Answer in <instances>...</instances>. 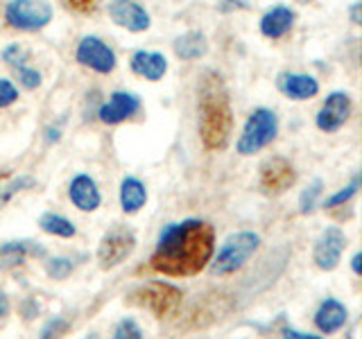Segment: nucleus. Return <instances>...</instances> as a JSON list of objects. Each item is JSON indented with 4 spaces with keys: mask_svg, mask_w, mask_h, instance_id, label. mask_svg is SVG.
Instances as JSON below:
<instances>
[{
    "mask_svg": "<svg viewBox=\"0 0 362 339\" xmlns=\"http://www.w3.org/2000/svg\"><path fill=\"white\" fill-rule=\"evenodd\" d=\"M213 226L204 220H184L165 226L156 242L150 265L163 276H197L213 260Z\"/></svg>",
    "mask_w": 362,
    "mask_h": 339,
    "instance_id": "obj_1",
    "label": "nucleus"
},
{
    "mask_svg": "<svg viewBox=\"0 0 362 339\" xmlns=\"http://www.w3.org/2000/svg\"><path fill=\"white\" fill-rule=\"evenodd\" d=\"M199 138L206 150L220 152L226 147L233 129V113L229 93L222 84V77L218 73H204L199 84Z\"/></svg>",
    "mask_w": 362,
    "mask_h": 339,
    "instance_id": "obj_2",
    "label": "nucleus"
},
{
    "mask_svg": "<svg viewBox=\"0 0 362 339\" xmlns=\"http://www.w3.org/2000/svg\"><path fill=\"white\" fill-rule=\"evenodd\" d=\"M258 246H260V237L256 233L243 231V233L231 235L229 240L224 242V246L220 249L218 258L213 260L211 271L215 276L235 274L238 269H243L249 263V258L258 251Z\"/></svg>",
    "mask_w": 362,
    "mask_h": 339,
    "instance_id": "obj_3",
    "label": "nucleus"
},
{
    "mask_svg": "<svg viewBox=\"0 0 362 339\" xmlns=\"http://www.w3.org/2000/svg\"><path fill=\"white\" fill-rule=\"evenodd\" d=\"M276 131H279L276 113L269 109H263V107L256 109L245 122L240 141H238V152L243 156H252V154L260 152L263 147H267L276 138Z\"/></svg>",
    "mask_w": 362,
    "mask_h": 339,
    "instance_id": "obj_4",
    "label": "nucleus"
},
{
    "mask_svg": "<svg viewBox=\"0 0 362 339\" xmlns=\"http://www.w3.org/2000/svg\"><path fill=\"white\" fill-rule=\"evenodd\" d=\"M132 301L141 308H147L156 319H168L173 316L181 305V290L170 285V282H145L132 294Z\"/></svg>",
    "mask_w": 362,
    "mask_h": 339,
    "instance_id": "obj_5",
    "label": "nucleus"
},
{
    "mask_svg": "<svg viewBox=\"0 0 362 339\" xmlns=\"http://www.w3.org/2000/svg\"><path fill=\"white\" fill-rule=\"evenodd\" d=\"M52 18V5L48 0H9L5 9L7 25L23 32L43 30Z\"/></svg>",
    "mask_w": 362,
    "mask_h": 339,
    "instance_id": "obj_6",
    "label": "nucleus"
},
{
    "mask_svg": "<svg viewBox=\"0 0 362 339\" xmlns=\"http://www.w3.org/2000/svg\"><path fill=\"white\" fill-rule=\"evenodd\" d=\"M136 249V235L127 226H113L109 233H105L98 246V260L102 269H113L124 263Z\"/></svg>",
    "mask_w": 362,
    "mask_h": 339,
    "instance_id": "obj_7",
    "label": "nucleus"
},
{
    "mask_svg": "<svg viewBox=\"0 0 362 339\" xmlns=\"http://www.w3.org/2000/svg\"><path fill=\"white\" fill-rule=\"evenodd\" d=\"M294 179H297V172H294V167L288 158L274 156V158H267V161L260 165L258 184L265 195H272V197L283 195V192L294 184Z\"/></svg>",
    "mask_w": 362,
    "mask_h": 339,
    "instance_id": "obj_8",
    "label": "nucleus"
},
{
    "mask_svg": "<svg viewBox=\"0 0 362 339\" xmlns=\"http://www.w3.org/2000/svg\"><path fill=\"white\" fill-rule=\"evenodd\" d=\"M77 61L100 75H109L116 68V52L98 37H84L77 45Z\"/></svg>",
    "mask_w": 362,
    "mask_h": 339,
    "instance_id": "obj_9",
    "label": "nucleus"
},
{
    "mask_svg": "<svg viewBox=\"0 0 362 339\" xmlns=\"http://www.w3.org/2000/svg\"><path fill=\"white\" fill-rule=\"evenodd\" d=\"M346 249V237L344 233L337 229V226H328V229L320 235V240L315 244V265L324 269V271H331L339 265V258H342V251Z\"/></svg>",
    "mask_w": 362,
    "mask_h": 339,
    "instance_id": "obj_10",
    "label": "nucleus"
},
{
    "mask_svg": "<svg viewBox=\"0 0 362 339\" xmlns=\"http://www.w3.org/2000/svg\"><path fill=\"white\" fill-rule=\"evenodd\" d=\"M349 116H351V97L342 93V90H337V93H331L324 100L320 113H317V127L326 133H333L349 120Z\"/></svg>",
    "mask_w": 362,
    "mask_h": 339,
    "instance_id": "obj_11",
    "label": "nucleus"
},
{
    "mask_svg": "<svg viewBox=\"0 0 362 339\" xmlns=\"http://www.w3.org/2000/svg\"><path fill=\"white\" fill-rule=\"evenodd\" d=\"M109 16L116 25L129 32H145L150 28V14H147L145 7L141 3H136V0H111Z\"/></svg>",
    "mask_w": 362,
    "mask_h": 339,
    "instance_id": "obj_12",
    "label": "nucleus"
},
{
    "mask_svg": "<svg viewBox=\"0 0 362 339\" xmlns=\"http://www.w3.org/2000/svg\"><path fill=\"white\" fill-rule=\"evenodd\" d=\"M141 111V100L139 95L134 93H124V90H116V93L111 95V100L107 105H102L98 116L105 124H118L122 120L132 118L134 113Z\"/></svg>",
    "mask_w": 362,
    "mask_h": 339,
    "instance_id": "obj_13",
    "label": "nucleus"
},
{
    "mask_svg": "<svg viewBox=\"0 0 362 339\" xmlns=\"http://www.w3.org/2000/svg\"><path fill=\"white\" fill-rule=\"evenodd\" d=\"M279 88L281 93L290 97V100H310L320 93V84L313 75H303V73H283L279 77Z\"/></svg>",
    "mask_w": 362,
    "mask_h": 339,
    "instance_id": "obj_14",
    "label": "nucleus"
},
{
    "mask_svg": "<svg viewBox=\"0 0 362 339\" xmlns=\"http://www.w3.org/2000/svg\"><path fill=\"white\" fill-rule=\"evenodd\" d=\"M68 195H71V201L79 210L84 213H90L100 206V190L95 186V181L86 177V174H77L73 181H71V188H68Z\"/></svg>",
    "mask_w": 362,
    "mask_h": 339,
    "instance_id": "obj_15",
    "label": "nucleus"
},
{
    "mask_svg": "<svg viewBox=\"0 0 362 339\" xmlns=\"http://www.w3.org/2000/svg\"><path fill=\"white\" fill-rule=\"evenodd\" d=\"M132 71L136 75L150 79V82H158V79H163V75L168 73V61H165V56L158 52L139 50L132 56Z\"/></svg>",
    "mask_w": 362,
    "mask_h": 339,
    "instance_id": "obj_16",
    "label": "nucleus"
},
{
    "mask_svg": "<svg viewBox=\"0 0 362 339\" xmlns=\"http://www.w3.org/2000/svg\"><path fill=\"white\" fill-rule=\"evenodd\" d=\"M292 23H294V11L286 5H276L260 18V32L267 39H281L292 28Z\"/></svg>",
    "mask_w": 362,
    "mask_h": 339,
    "instance_id": "obj_17",
    "label": "nucleus"
},
{
    "mask_svg": "<svg viewBox=\"0 0 362 339\" xmlns=\"http://www.w3.org/2000/svg\"><path fill=\"white\" fill-rule=\"evenodd\" d=\"M344 323H346V308L335 299H326L315 314V326L326 335L337 333Z\"/></svg>",
    "mask_w": 362,
    "mask_h": 339,
    "instance_id": "obj_18",
    "label": "nucleus"
},
{
    "mask_svg": "<svg viewBox=\"0 0 362 339\" xmlns=\"http://www.w3.org/2000/svg\"><path fill=\"white\" fill-rule=\"evenodd\" d=\"M145 201H147V190L141 181L134 179V177L122 179V184H120V206H122V210L134 215L145 206Z\"/></svg>",
    "mask_w": 362,
    "mask_h": 339,
    "instance_id": "obj_19",
    "label": "nucleus"
},
{
    "mask_svg": "<svg viewBox=\"0 0 362 339\" xmlns=\"http://www.w3.org/2000/svg\"><path fill=\"white\" fill-rule=\"evenodd\" d=\"M206 50H209V43L202 32H186L184 37H179L175 41V54L184 61L199 59Z\"/></svg>",
    "mask_w": 362,
    "mask_h": 339,
    "instance_id": "obj_20",
    "label": "nucleus"
},
{
    "mask_svg": "<svg viewBox=\"0 0 362 339\" xmlns=\"http://www.w3.org/2000/svg\"><path fill=\"white\" fill-rule=\"evenodd\" d=\"M28 254H43V249L32 242H9L5 246H0V258H3L5 267L23 263V258Z\"/></svg>",
    "mask_w": 362,
    "mask_h": 339,
    "instance_id": "obj_21",
    "label": "nucleus"
},
{
    "mask_svg": "<svg viewBox=\"0 0 362 339\" xmlns=\"http://www.w3.org/2000/svg\"><path fill=\"white\" fill-rule=\"evenodd\" d=\"M41 229L50 235H57V237H73L75 235V226L68 222L62 215H54V213H43L41 215Z\"/></svg>",
    "mask_w": 362,
    "mask_h": 339,
    "instance_id": "obj_22",
    "label": "nucleus"
},
{
    "mask_svg": "<svg viewBox=\"0 0 362 339\" xmlns=\"http://www.w3.org/2000/svg\"><path fill=\"white\" fill-rule=\"evenodd\" d=\"M358 184H360V181H358V177H356V179L351 181V184H349L344 190H339V192H335V195H333L331 199H326L324 206H326V208H337V206H344V203H349L351 199L356 197V192H358Z\"/></svg>",
    "mask_w": 362,
    "mask_h": 339,
    "instance_id": "obj_23",
    "label": "nucleus"
},
{
    "mask_svg": "<svg viewBox=\"0 0 362 339\" xmlns=\"http://www.w3.org/2000/svg\"><path fill=\"white\" fill-rule=\"evenodd\" d=\"M322 190H324V188H322V181L317 179V181H313V184L301 192V203H299V206H301V213H310V210L315 208L317 197L322 195Z\"/></svg>",
    "mask_w": 362,
    "mask_h": 339,
    "instance_id": "obj_24",
    "label": "nucleus"
},
{
    "mask_svg": "<svg viewBox=\"0 0 362 339\" xmlns=\"http://www.w3.org/2000/svg\"><path fill=\"white\" fill-rule=\"evenodd\" d=\"M45 271H48V276L52 278H66L73 271V263L68 258H52L45 263Z\"/></svg>",
    "mask_w": 362,
    "mask_h": 339,
    "instance_id": "obj_25",
    "label": "nucleus"
},
{
    "mask_svg": "<svg viewBox=\"0 0 362 339\" xmlns=\"http://www.w3.org/2000/svg\"><path fill=\"white\" fill-rule=\"evenodd\" d=\"M113 339H143V333L134 319H122L116 328V333H113Z\"/></svg>",
    "mask_w": 362,
    "mask_h": 339,
    "instance_id": "obj_26",
    "label": "nucleus"
},
{
    "mask_svg": "<svg viewBox=\"0 0 362 339\" xmlns=\"http://www.w3.org/2000/svg\"><path fill=\"white\" fill-rule=\"evenodd\" d=\"M18 100V90L16 86L9 82V79H0V109L11 107Z\"/></svg>",
    "mask_w": 362,
    "mask_h": 339,
    "instance_id": "obj_27",
    "label": "nucleus"
},
{
    "mask_svg": "<svg viewBox=\"0 0 362 339\" xmlns=\"http://www.w3.org/2000/svg\"><path fill=\"white\" fill-rule=\"evenodd\" d=\"M68 331V323L64 321V319H52V321H48V326L43 328V333H41V339H59L64 333Z\"/></svg>",
    "mask_w": 362,
    "mask_h": 339,
    "instance_id": "obj_28",
    "label": "nucleus"
},
{
    "mask_svg": "<svg viewBox=\"0 0 362 339\" xmlns=\"http://www.w3.org/2000/svg\"><path fill=\"white\" fill-rule=\"evenodd\" d=\"M18 79H21V84L30 90L41 86V75L37 71H32V68H25V66H18Z\"/></svg>",
    "mask_w": 362,
    "mask_h": 339,
    "instance_id": "obj_29",
    "label": "nucleus"
},
{
    "mask_svg": "<svg viewBox=\"0 0 362 339\" xmlns=\"http://www.w3.org/2000/svg\"><path fill=\"white\" fill-rule=\"evenodd\" d=\"M25 50L21 48L18 43H14V45H9V48H5V52H3V59L7 61V64H11V66H23V61H25Z\"/></svg>",
    "mask_w": 362,
    "mask_h": 339,
    "instance_id": "obj_30",
    "label": "nucleus"
},
{
    "mask_svg": "<svg viewBox=\"0 0 362 339\" xmlns=\"http://www.w3.org/2000/svg\"><path fill=\"white\" fill-rule=\"evenodd\" d=\"M64 3L75 9V11H82V14H88V11H93L98 7L100 0H64Z\"/></svg>",
    "mask_w": 362,
    "mask_h": 339,
    "instance_id": "obj_31",
    "label": "nucleus"
},
{
    "mask_svg": "<svg viewBox=\"0 0 362 339\" xmlns=\"http://www.w3.org/2000/svg\"><path fill=\"white\" fill-rule=\"evenodd\" d=\"M283 339H320V337H315V335H305V333H299V331H288L286 337Z\"/></svg>",
    "mask_w": 362,
    "mask_h": 339,
    "instance_id": "obj_32",
    "label": "nucleus"
},
{
    "mask_svg": "<svg viewBox=\"0 0 362 339\" xmlns=\"http://www.w3.org/2000/svg\"><path fill=\"white\" fill-rule=\"evenodd\" d=\"M9 312V299H7V294L0 290V316H5Z\"/></svg>",
    "mask_w": 362,
    "mask_h": 339,
    "instance_id": "obj_33",
    "label": "nucleus"
},
{
    "mask_svg": "<svg viewBox=\"0 0 362 339\" xmlns=\"http://www.w3.org/2000/svg\"><path fill=\"white\" fill-rule=\"evenodd\" d=\"M360 260H362V256L356 254V256H354V271H356V274H360Z\"/></svg>",
    "mask_w": 362,
    "mask_h": 339,
    "instance_id": "obj_34",
    "label": "nucleus"
},
{
    "mask_svg": "<svg viewBox=\"0 0 362 339\" xmlns=\"http://www.w3.org/2000/svg\"><path fill=\"white\" fill-rule=\"evenodd\" d=\"M358 7H360V5H354V11H351V14H354V23L360 20V18H358Z\"/></svg>",
    "mask_w": 362,
    "mask_h": 339,
    "instance_id": "obj_35",
    "label": "nucleus"
}]
</instances>
